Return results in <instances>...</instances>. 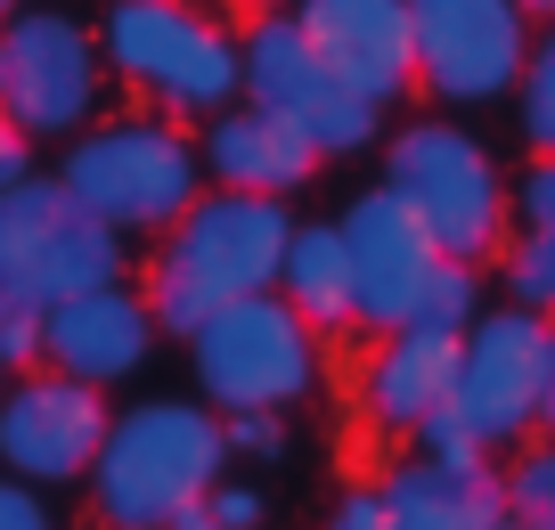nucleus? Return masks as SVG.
I'll return each instance as SVG.
<instances>
[{"mask_svg":"<svg viewBox=\"0 0 555 530\" xmlns=\"http://www.w3.org/2000/svg\"><path fill=\"white\" fill-rule=\"evenodd\" d=\"M295 205L278 196H237V189H196V205L172 229H156V254L139 261V294L156 310L164 335H196L212 310L270 294L278 254H286Z\"/></svg>","mask_w":555,"mask_h":530,"instance_id":"obj_1","label":"nucleus"},{"mask_svg":"<svg viewBox=\"0 0 555 530\" xmlns=\"http://www.w3.org/2000/svg\"><path fill=\"white\" fill-rule=\"evenodd\" d=\"M229 474V449H221V416L205 400H172V392H147V400H122L106 416V441L90 457L82 490L99 530H164L172 506L205 497L212 481Z\"/></svg>","mask_w":555,"mask_h":530,"instance_id":"obj_2","label":"nucleus"},{"mask_svg":"<svg viewBox=\"0 0 555 530\" xmlns=\"http://www.w3.org/2000/svg\"><path fill=\"white\" fill-rule=\"evenodd\" d=\"M384 171L376 189L425 229L441 261H490L515 229L506 212V171L490 155V139H474L457 115H409L376 139Z\"/></svg>","mask_w":555,"mask_h":530,"instance_id":"obj_3","label":"nucleus"},{"mask_svg":"<svg viewBox=\"0 0 555 530\" xmlns=\"http://www.w3.org/2000/svg\"><path fill=\"white\" fill-rule=\"evenodd\" d=\"M50 180L90 212V221L115 229V237H156V229H172L180 212L196 205L205 164H196V131L189 122L139 106V115L82 122V131L66 139V155H57Z\"/></svg>","mask_w":555,"mask_h":530,"instance_id":"obj_4","label":"nucleus"},{"mask_svg":"<svg viewBox=\"0 0 555 530\" xmlns=\"http://www.w3.org/2000/svg\"><path fill=\"white\" fill-rule=\"evenodd\" d=\"M90 34L106 82H122L147 115L205 122L237 99V25H221L196 0H106Z\"/></svg>","mask_w":555,"mask_h":530,"instance_id":"obj_5","label":"nucleus"},{"mask_svg":"<svg viewBox=\"0 0 555 530\" xmlns=\"http://www.w3.org/2000/svg\"><path fill=\"white\" fill-rule=\"evenodd\" d=\"M189 342V384L196 400H205L212 416L229 409H278L295 416L319 400V384H327V335H311V326L295 319V310L278 302V294H245V302L212 310Z\"/></svg>","mask_w":555,"mask_h":530,"instance_id":"obj_6","label":"nucleus"},{"mask_svg":"<svg viewBox=\"0 0 555 530\" xmlns=\"http://www.w3.org/2000/svg\"><path fill=\"white\" fill-rule=\"evenodd\" d=\"M539 335L547 319L522 302H482L457 335V376L450 409L416 432L409 449H474V457H506L515 441L539 432Z\"/></svg>","mask_w":555,"mask_h":530,"instance_id":"obj_7","label":"nucleus"},{"mask_svg":"<svg viewBox=\"0 0 555 530\" xmlns=\"http://www.w3.org/2000/svg\"><path fill=\"white\" fill-rule=\"evenodd\" d=\"M237 99L278 115L286 131H302L319 155H367L384 139V115L311 50V34L295 25V9H270L237 34Z\"/></svg>","mask_w":555,"mask_h":530,"instance_id":"obj_8","label":"nucleus"},{"mask_svg":"<svg viewBox=\"0 0 555 530\" xmlns=\"http://www.w3.org/2000/svg\"><path fill=\"white\" fill-rule=\"evenodd\" d=\"M122 270H131V237L90 221L50 171H25L17 189H0V294L50 310Z\"/></svg>","mask_w":555,"mask_h":530,"instance_id":"obj_9","label":"nucleus"},{"mask_svg":"<svg viewBox=\"0 0 555 530\" xmlns=\"http://www.w3.org/2000/svg\"><path fill=\"white\" fill-rule=\"evenodd\" d=\"M0 115L25 139H74L106 115V57L99 34L66 9H17L0 25Z\"/></svg>","mask_w":555,"mask_h":530,"instance_id":"obj_10","label":"nucleus"},{"mask_svg":"<svg viewBox=\"0 0 555 530\" xmlns=\"http://www.w3.org/2000/svg\"><path fill=\"white\" fill-rule=\"evenodd\" d=\"M531 17L515 0H409V66L441 115H482L515 99Z\"/></svg>","mask_w":555,"mask_h":530,"instance_id":"obj_11","label":"nucleus"},{"mask_svg":"<svg viewBox=\"0 0 555 530\" xmlns=\"http://www.w3.org/2000/svg\"><path fill=\"white\" fill-rule=\"evenodd\" d=\"M106 416H115V400L57 367L0 376V474L34 481V490H74L106 441Z\"/></svg>","mask_w":555,"mask_h":530,"instance_id":"obj_12","label":"nucleus"},{"mask_svg":"<svg viewBox=\"0 0 555 530\" xmlns=\"http://www.w3.org/2000/svg\"><path fill=\"white\" fill-rule=\"evenodd\" d=\"M156 342H164V326L131 277H106V286L41 310V367H57L74 384H99V392H122L131 376H147Z\"/></svg>","mask_w":555,"mask_h":530,"instance_id":"obj_13","label":"nucleus"},{"mask_svg":"<svg viewBox=\"0 0 555 530\" xmlns=\"http://www.w3.org/2000/svg\"><path fill=\"white\" fill-rule=\"evenodd\" d=\"M335 229H344V270H351V335H392V326H409L416 294H425V277H434V261H441L434 245H425V229L384 189H360L335 212Z\"/></svg>","mask_w":555,"mask_h":530,"instance_id":"obj_14","label":"nucleus"},{"mask_svg":"<svg viewBox=\"0 0 555 530\" xmlns=\"http://www.w3.org/2000/svg\"><path fill=\"white\" fill-rule=\"evenodd\" d=\"M450 376H457V335L450 326L409 319V326H392V335H376L367 360H360V384H351L360 425L384 432V441H416V432L450 409Z\"/></svg>","mask_w":555,"mask_h":530,"instance_id":"obj_15","label":"nucleus"},{"mask_svg":"<svg viewBox=\"0 0 555 530\" xmlns=\"http://www.w3.org/2000/svg\"><path fill=\"white\" fill-rule=\"evenodd\" d=\"M295 25L311 34V50L327 57L376 115H392V106L416 90L409 0H295Z\"/></svg>","mask_w":555,"mask_h":530,"instance_id":"obj_16","label":"nucleus"},{"mask_svg":"<svg viewBox=\"0 0 555 530\" xmlns=\"http://www.w3.org/2000/svg\"><path fill=\"white\" fill-rule=\"evenodd\" d=\"M189 131H196L205 189H237V196H278V205H295V196L319 180V164H327L302 131H286L278 115H261V106H245V99H229L221 115L189 122Z\"/></svg>","mask_w":555,"mask_h":530,"instance_id":"obj_17","label":"nucleus"},{"mask_svg":"<svg viewBox=\"0 0 555 530\" xmlns=\"http://www.w3.org/2000/svg\"><path fill=\"white\" fill-rule=\"evenodd\" d=\"M384 530H506L499 506V457L474 449H409L376 474Z\"/></svg>","mask_w":555,"mask_h":530,"instance_id":"obj_18","label":"nucleus"},{"mask_svg":"<svg viewBox=\"0 0 555 530\" xmlns=\"http://www.w3.org/2000/svg\"><path fill=\"white\" fill-rule=\"evenodd\" d=\"M270 294L295 310L311 335H351V270H344V229L335 221H302L286 229V254H278Z\"/></svg>","mask_w":555,"mask_h":530,"instance_id":"obj_19","label":"nucleus"},{"mask_svg":"<svg viewBox=\"0 0 555 530\" xmlns=\"http://www.w3.org/2000/svg\"><path fill=\"white\" fill-rule=\"evenodd\" d=\"M499 506H506L515 530H555V432H531V441L506 449Z\"/></svg>","mask_w":555,"mask_h":530,"instance_id":"obj_20","label":"nucleus"},{"mask_svg":"<svg viewBox=\"0 0 555 530\" xmlns=\"http://www.w3.org/2000/svg\"><path fill=\"white\" fill-rule=\"evenodd\" d=\"M515 139L522 155H555V17L531 25V50H522V74H515Z\"/></svg>","mask_w":555,"mask_h":530,"instance_id":"obj_21","label":"nucleus"},{"mask_svg":"<svg viewBox=\"0 0 555 530\" xmlns=\"http://www.w3.org/2000/svg\"><path fill=\"white\" fill-rule=\"evenodd\" d=\"M490 261H499L506 302H522V310H539V319H555V229L515 221V229H506V245H499Z\"/></svg>","mask_w":555,"mask_h":530,"instance_id":"obj_22","label":"nucleus"},{"mask_svg":"<svg viewBox=\"0 0 555 530\" xmlns=\"http://www.w3.org/2000/svg\"><path fill=\"white\" fill-rule=\"evenodd\" d=\"M482 270H490V261H434V277H425V294H416V319L466 335V319L490 302V277Z\"/></svg>","mask_w":555,"mask_h":530,"instance_id":"obj_23","label":"nucleus"},{"mask_svg":"<svg viewBox=\"0 0 555 530\" xmlns=\"http://www.w3.org/2000/svg\"><path fill=\"white\" fill-rule=\"evenodd\" d=\"M221 449H229V465H278L295 449V425L278 409H229L221 416Z\"/></svg>","mask_w":555,"mask_h":530,"instance_id":"obj_24","label":"nucleus"},{"mask_svg":"<svg viewBox=\"0 0 555 530\" xmlns=\"http://www.w3.org/2000/svg\"><path fill=\"white\" fill-rule=\"evenodd\" d=\"M506 212L531 229H555V155H522V171L506 180Z\"/></svg>","mask_w":555,"mask_h":530,"instance_id":"obj_25","label":"nucleus"},{"mask_svg":"<svg viewBox=\"0 0 555 530\" xmlns=\"http://www.w3.org/2000/svg\"><path fill=\"white\" fill-rule=\"evenodd\" d=\"M25 367H41V310L0 294V376H25Z\"/></svg>","mask_w":555,"mask_h":530,"instance_id":"obj_26","label":"nucleus"},{"mask_svg":"<svg viewBox=\"0 0 555 530\" xmlns=\"http://www.w3.org/2000/svg\"><path fill=\"white\" fill-rule=\"evenodd\" d=\"M196 506H205V530H261V522H270V497H261L254 481H229V474L212 481Z\"/></svg>","mask_w":555,"mask_h":530,"instance_id":"obj_27","label":"nucleus"},{"mask_svg":"<svg viewBox=\"0 0 555 530\" xmlns=\"http://www.w3.org/2000/svg\"><path fill=\"white\" fill-rule=\"evenodd\" d=\"M319 530H384V497H376V481H344V490L327 497V514H319Z\"/></svg>","mask_w":555,"mask_h":530,"instance_id":"obj_28","label":"nucleus"},{"mask_svg":"<svg viewBox=\"0 0 555 530\" xmlns=\"http://www.w3.org/2000/svg\"><path fill=\"white\" fill-rule=\"evenodd\" d=\"M0 530H57L50 490H34V481H17V474H0Z\"/></svg>","mask_w":555,"mask_h":530,"instance_id":"obj_29","label":"nucleus"},{"mask_svg":"<svg viewBox=\"0 0 555 530\" xmlns=\"http://www.w3.org/2000/svg\"><path fill=\"white\" fill-rule=\"evenodd\" d=\"M25 171H34V139H25L9 115H0V189H17Z\"/></svg>","mask_w":555,"mask_h":530,"instance_id":"obj_30","label":"nucleus"},{"mask_svg":"<svg viewBox=\"0 0 555 530\" xmlns=\"http://www.w3.org/2000/svg\"><path fill=\"white\" fill-rule=\"evenodd\" d=\"M539 432H555V319L539 335Z\"/></svg>","mask_w":555,"mask_h":530,"instance_id":"obj_31","label":"nucleus"},{"mask_svg":"<svg viewBox=\"0 0 555 530\" xmlns=\"http://www.w3.org/2000/svg\"><path fill=\"white\" fill-rule=\"evenodd\" d=\"M515 9H522L531 25H547V17H555V0H515Z\"/></svg>","mask_w":555,"mask_h":530,"instance_id":"obj_32","label":"nucleus"},{"mask_svg":"<svg viewBox=\"0 0 555 530\" xmlns=\"http://www.w3.org/2000/svg\"><path fill=\"white\" fill-rule=\"evenodd\" d=\"M237 9H254V17H270V9H295V0H237Z\"/></svg>","mask_w":555,"mask_h":530,"instance_id":"obj_33","label":"nucleus"},{"mask_svg":"<svg viewBox=\"0 0 555 530\" xmlns=\"http://www.w3.org/2000/svg\"><path fill=\"white\" fill-rule=\"evenodd\" d=\"M17 9H34V0H0V25H9V17H17Z\"/></svg>","mask_w":555,"mask_h":530,"instance_id":"obj_34","label":"nucleus"},{"mask_svg":"<svg viewBox=\"0 0 555 530\" xmlns=\"http://www.w3.org/2000/svg\"><path fill=\"white\" fill-rule=\"evenodd\" d=\"M506 530H515V522H506Z\"/></svg>","mask_w":555,"mask_h":530,"instance_id":"obj_35","label":"nucleus"}]
</instances>
